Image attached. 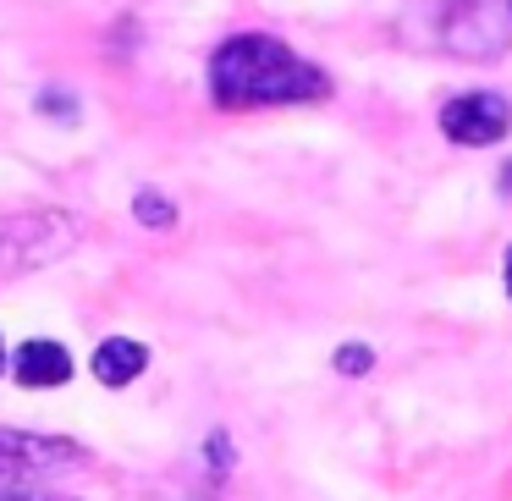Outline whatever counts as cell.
Instances as JSON below:
<instances>
[{
  "mask_svg": "<svg viewBox=\"0 0 512 501\" xmlns=\"http://www.w3.org/2000/svg\"><path fill=\"white\" fill-rule=\"evenodd\" d=\"M12 375L17 386L39 391V386H67L72 380V353L61 342H23L12 358Z\"/></svg>",
  "mask_w": 512,
  "mask_h": 501,
  "instance_id": "cell-5",
  "label": "cell"
},
{
  "mask_svg": "<svg viewBox=\"0 0 512 501\" xmlns=\"http://www.w3.org/2000/svg\"><path fill=\"white\" fill-rule=\"evenodd\" d=\"M83 226L72 210H0V281L34 276L78 248Z\"/></svg>",
  "mask_w": 512,
  "mask_h": 501,
  "instance_id": "cell-2",
  "label": "cell"
},
{
  "mask_svg": "<svg viewBox=\"0 0 512 501\" xmlns=\"http://www.w3.org/2000/svg\"><path fill=\"white\" fill-rule=\"evenodd\" d=\"M133 215H138L144 226H155V232L177 226V204H171L166 193H155V188H138V193H133Z\"/></svg>",
  "mask_w": 512,
  "mask_h": 501,
  "instance_id": "cell-7",
  "label": "cell"
},
{
  "mask_svg": "<svg viewBox=\"0 0 512 501\" xmlns=\"http://www.w3.org/2000/svg\"><path fill=\"white\" fill-rule=\"evenodd\" d=\"M17 501H50V496H17Z\"/></svg>",
  "mask_w": 512,
  "mask_h": 501,
  "instance_id": "cell-14",
  "label": "cell"
},
{
  "mask_svg": "<svg viewBox=\"0 0 512 501\" xmlns=\"http://www.w3.org/2000/svg\"><path fill=\"white\" fill-rule=\"evenodd\" d=\"M501 193H512V166H501Z\"/></svg>",
  "mask_w": 512,
  "mask_h": 501,
  "instance_id": "cell-12",
  "label": "cell"
},
{
  "mask_svg": "<svg viewBox=\"0 0 512 501\" xmlns=\"http://www.w3.org/2000/svg\"><path fill=\"white\" fill-rule=\"evenodd\" d=\"M6 369H12V358H6V342H0V375H6Z\"/></svg>",
  "mask_w": 512,
  "mask_h": 501,
  "instance_id": "cell-13",
  "label": "cell"
},
{
  "mask_svg": "<svg viewBox=\"0 0 512 501\" xmlns=\"http://www.w3.org/2000/svg\"><path fill=\"white\" fill-rule=\"evenodd\" d=\"M336 369H342V375H369V369H375V353H369L364 342H347V347H336Z\"/></svg>",
  "mask_w": 512,
  "mask_h": 501,
  "instance_id": "cell-8",
  "label": "cell"
},
{
  "mask_svg": "<svg viewBox=\"0 0 512 501\" xmlns=\"http://www.w3.org/2000/svg\"><path fill=\"white\" fill-rule=\"evenodd\" d=\"M83 463V446L67 435H34V430H0V501L34 496L50 474H67Z\"/></svg>",
  "mask_w": 512,
  "mask_h": 501,
  "instance_id": "cell-3",
  "label": "cell"
},
{
  "mask_svg": "<svg viewBox=\"0 0 512 501\" xmlns=\"http://www.w3.org/2000/svg\"><path fill=\"white\" fill-rule=\"evenodd\" d=\"M441 133L463 149H490L512 133V105L490 89H468V94H452L441 105Z\"/></svg>",
  "mask_w": 512,
  "mask_h": 501,
  "instance_id": "cell-4",
  "label": "cell"
},
{
  "mask_svg": "<svg viewBox=\"0 0 512 501\" xmlns=\"http://www.w3.org/2000/svg\"><path fill=\"white\" fill-rule=\"evenodd\" d=\"M210 463H215V468L232 463V441H226V435H210Z\"/></svg>",
  "mask_w": 512,
  "mask_h": 501,
  "instance_id": "cell-10",
  "label": "cell"
},
{
  "mask_svg": "<svg viewBox=\"0 0 512 501\" xmlns=\"http://www.w3.org/2000/svg\"><path fill=\"white\" fill-rule=\"evenodd\" d=\"M501 276H507V292H512V248H507V259H501Z\"/></svg>",
  "mask_w": 512,
  "mask_h": 501,
  "instance_id": "cell-11",
  "label": "cell"
},
{
  "mask_svg": "<svg viewBox=\"0 0 512 501\" xmlns=\"http://www.w3.org/2000/svg\"><path fill=\"white\" fill-rule=\"evenodd\" d=\"M61 116V122H72V111H78V100L72 94H61V89H50V94H39V116Z\"/></svg>",
  "mask_w": 512,
  "mask_h": 501,
  "instance_id": "cell-9",
  "label": "cell"
},
{
  "mask_svg": "<svg viewBox=\"0 0 512 501\" xmlns=\"http://www.w3.org/2000/svg\"><path fill=\"white\" fill-rule=\"evenodd\" d=\"M331 94V78L270 34H237L210 56V100L221 111H265V105H314Z\"/></svg>",
  "mask_w": 512,
  "mask_h": 501,
  "instance_id": "cell-1",
  "label": "cell"
},
{
  "mask_svg": "<svg viewBox=\"0 0 512 501\" xmlns=\"http://www.w3.org/2000/svg\"><path fill=\"white\" fill-rule=\"evenodd\" d=\"M507 12H512V0H507Z\"/></svg>",
  "mask_w": 512,
  "mask_h": 501,
  "instance_id": "cell-15",
  "label": "cell"
},
{
  "mask_svg": "<svg viewBox=\"0 0 512 501\" xmlns=\"http://www.w3.org/2000/svg\"><path fill=\"white\" fill-rule=\"evenodd\" d=\"M144 369H149V347L133 342V336H105L94 347V380L100 386H133Z\"/></svg>",
  "mask_w": 512,
  "mask_h": 501,
  "instance_id": "cell-6",
  "label": "cell"
}]
</instances>
